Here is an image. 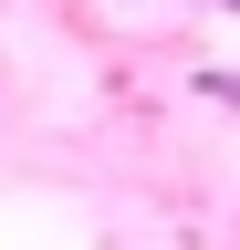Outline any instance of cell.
<instances>
[{
	"label": "cell",
	"mask_w": 240,
	"mask_h": 250,
	"mask_svg": "<svg viewBox=\"0 0 240 250\" xmlns=\"http://www.w3.org/2000/svg\"><path fill=\"white\" fill-rule=\"evenodd\" d=\"M198 94H219V104H240V73H198Z\"/></svg>",
	"instance_id": "1"
}]
</instances>
